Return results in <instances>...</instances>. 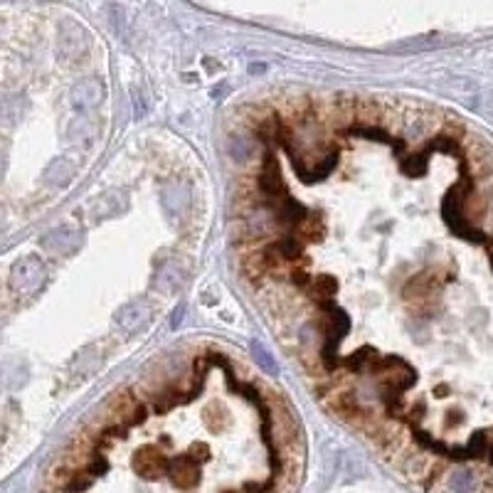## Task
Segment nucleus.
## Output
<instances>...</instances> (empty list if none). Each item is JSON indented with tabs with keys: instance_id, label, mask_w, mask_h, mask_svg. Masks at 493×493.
Listing matches in <instances>:
<instances>
[{
	"instance_id": "2",
	"label": "nucleus",
	"mask_w": 493,
	"mask_h": 493,
	"mask_svg": "<svg viewBox=\"0 0 493 493\" xmlns=\"http://www.w3.org/2000/svg\"><path fill=\"white\" fill-rule=\"evenodd\" d=\"M303 459L286 397L242 358L193 348L104 400L37 493H296Z\"/></svg>"
},
{
	"instance_id": "1",
	"label": "nucleus",
	"mask_w": 493,
	"mask_h": 493,
	"mask_svg": "<svg viewBox=\"0 0 493 493\" xmlns=\"http://www.w3.org/2000/svg\"><path fill=\"white\" fill-rule=\"evenodd\" d=\"M237 252L313 397L402 481L493 493V151L380 94L249 128Z\"/></svg>"
}]
</instances>
